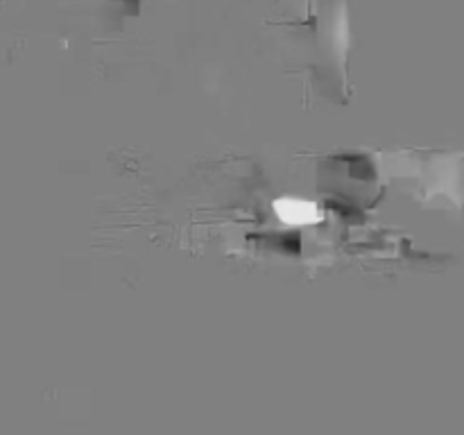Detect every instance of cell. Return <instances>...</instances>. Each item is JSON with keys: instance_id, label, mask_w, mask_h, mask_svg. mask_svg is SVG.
<instances>
[{"instance_id": "1", "label": "cell", "mask_w": 464, "mask_h": 435, "mask_svg": "<svg viewBox=\"0 0 464 435\" xmlns=\"http://www.w3.org/2000/svg\"><path fill=\"white\" fill-rule=\"evenodd\" d=\"M274 209H277L279 218L288 225H311V222L320 220L318 207L311 202H301V200H279Z\"/></svg>"}]
</instances>
